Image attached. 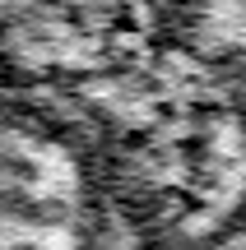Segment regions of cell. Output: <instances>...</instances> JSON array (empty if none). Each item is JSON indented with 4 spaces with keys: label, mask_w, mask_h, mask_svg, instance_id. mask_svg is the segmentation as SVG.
I'll use <instances>...</instances> for the list:
<instances>
[{
    "label": "cell",
    "mask_w": 246,
    "mask_h": 250,
    "mask_svg": "<svg viewBox=\"0 0 246 250\" xmlns=\"http://www.w3.org/2000/svg\"><path fill=\"white\" fill-rule=\"evenodd\" d=\"M89 125L0 88V250H121Z\"/></svg>",
    "instance_id": "6da1fadb"
}]
</instances>
